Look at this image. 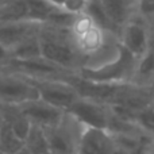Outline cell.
<instances>
[{
    "label": "cell",
    "instance_id": "obj_1",
    "mask_svg": "<svg viewBox=\"0 0 154 154\" xmlns=\"http://www.w3.org/2000/svg\"><path fill=\"white\" fill-rule=\"evenodd\" d=\"M38 38L42 58L72 73H77L82 68V58L73 46L68 29L43 24Z\"/></svg>",
    "mask_w": 154,
    "mask_h": 154
},
{
    "label": "cell",
    "instance_id": "obj_2",
    "mask_svg": "<svg viewBox=\"0 0 154 154\" xmlns=\"http://www.w3.org/2000/svg\"><path fill=\"white\" fill-rule=\"evenodd\" d=\"M137 58L128 53L122 45L119 46L116 56L109 61L93 68H81L77 72L81 79L97 84L123 85L131 84L135 70Z\"/></svg>",
    "mask_w": 154,
    "mask_h": 154
},
{
    "label": "cell",
    "instance_id": "obj_3",
    "mask_svg": "<svg viewBox=\"0 0 154 154\" xmlns=\"http://www.w3.org/2000/svg\"><path fill=\"white\" fill-rule=\"evenodd\" d=\"M82 126L72 115L65 112L58 125L43 128L49 152L54 154H76Z\"/></svg>",
    "mask_w": 154,
    "mask_h": 154
},
{
    "label": "cell",
    "instance_id": "obj_4",
    "mask_svg": "<svg viewBox=\"0 0 154 154\" xmlns=\"http://www.w3.org/2000/svg\"><path fill=\"white\" fill-rule=\"evenodd\" d=\"M27 79V77H26ZM38 92V97L48 104L66 111L80 97L79 92L65 80L60 79H27Z\"/></svg>",
    "mask_w": 154,
    "mask_h": 154
},
{
    "label": "cell",
    "instance_id": "obj_5",
    "mask_svg": "<svg viewBox=\"0 0 154 154\" xmlns=\"http://www.w3.org/2000/svg\"><path fill=\"white\" fill-rule=\"evenodd\" d=\"M34 99H39L38 92L26 77L0 70V104L2 106H19Z\"/></svg>",
    "mask_w": 154,
    "mask_h": 154
},
{
    "label": "cell",
    "instance_id": "obj_6",
    "mask_svg": "<svg viewBox=\"0 0 154 154\" xmlns=\"http://www.w3.org/2000/svg\"><path fill=\"white\" fill-rule=\"evenodd\" d=\"M65 112L72 115L85 127L103 128V130H107L108 127L109 108L101 101L80 96Z\"/></svg>",
    "mask_w": 154,
    "mask_h": 154
},
{
    "label": "cell",
    "instance_id": "obj_7",
    "mask_svg": "<svg viewBox=\"0 0 154 154\" xmlns=\"http://www.w3.org/2000/svg\"><path fill=\"white\" fill-rule=\"evenodd\" d=\"M149 22L134 15L127 23H125L119 32V43L131 53L137 60L147 51V34Z\"/></svg>",
    "mask_w": 154,
    "mask_h": 154
},
{
    "label": "cell",
    "instance_id": "obj_8",
    "mask_svg": "<svg viewBox=\"0 0 154 154\" xmlns=\"http://www.w3.org/2000/svg\"><path fill=\"white\" fill-rule=\"evenodd\" d=\"M16 108L31 125L38 126L41 128H48L58 125L65 114V111L50 106L41 99H34L22 103L16 106Z\"/></svg>",
    "mask_w": 154,
    "mask_h": 154
},
{
    "label": "cell",
    "instance_id": "obj_9",
    "mask_svg": "<svg viewBox=\"0 0 154 154\" xmlns=\"http://www.w3.org/2000/svg\"><path fill=\"white\" fill-rule=\"evenodd\" d=\"M115 147L112 134L103 128L84 127L76 154H111Z\"/></svg>",
    "mask_w": 154,
    "mask_h": 154
},
{
    "label": "cell",
    "instance_id": "obj_10",
    "mask_svg": "<svg viewBox=\"0 0 154 154\" xmlns=\"http://www.w3.org/2000/svg\"><path fill=\"white\" fill-rule=\"evenodd\" d=\"M42 27L43 24L29 20L0 24V45L10 51L24 39L32 35H38Z\"/></svg>",
    "mask_w": 154,
    "mask_h": 154
},
{
    "label": "cell",
    "instance_id": "obj_11",
    "mask_svg": "<svg viewBox=\"0 0 154 154\" xmlns=\"http://www.w3.org/2000/svg\"><path fill=\"white\" fill-rule=\"evenodd\" d=\"M99 3L107 18L119 30L135 14V0H99Z\"/></svg>",
    "mask_w": 154,
    "mask_h": 154
},
{
    "label": "cell",
    "instance_id": "obj_12",
    "mask_svg": "<svg viewBox=\"0 0 154 154\" xmlns=\"http://www.w3.org/2000/svg\"><path fill=\"white\" fill-rule=\"evenodd\" d=\"M154 79V54L145 53L137 60L135 70L131 84L138 87H147L149 82Z\"/></svg>",
    "mask_w": 154,
    "mask_h": 154
},
{
    "label": "cell",
    "instance_id": "obj_13",
    "mask_svg": "<svg viewBox=\"0 0 154 154\" xmlns=\"http://www.w3.org/2000/svg\"><path fill=\"white\" fill-rule=\"evenodd\" d=\"M27 20L26 0H12L0 4V24Z\"/></svg>",
    "mask_w": 154,
    "mask_h": 154
},
{
    "label": "cell",
    "instance_id": "obj_14",
    "mask_svg": "<svg viewBox=\"0 0 154 154\" xmlns=\"http://www.w3.org/2000/svg\"><path fill=\"white\" fill-rule=\"evenodd\" d=\"M8 54H10L8 58L12 60H32L41 57V46L38 35H32V37L24 39L23 42L11 49Z\"/></svg>",
    "mask_w": 154,
    "mask_h": 154
},
{
    "label": "cell",
    "instance_id": "obj_15",
    "mask_svg": "<svg viewBox=\"0 0 154 154\" xmlns=\"http://www.w3.org/2000/svg\"><path fill=\"white\" fill-rule=\"evenodd\" d=\"M27 4V20L34 23L46 24L56 10L51 4H49L46 0H26Z\"/></svg>",
    "mask_w": 154,
    "mask_h": 154
},
{
    "label": "cell",
    "instance_id": "obj_16",
    "mask_svg": "<svg viewBox=\"0 0 154 154\" xmlns=\"http://www.w3.org/2000/svg\"><path fill=\"white\" fill-rule=\"evenodd\" d=\"M23 141L14 134L11 126L0 118V150L5 154H14L23 147Z\"/></svg>",
    "mask_w": 154,
    "mask_h": 154
},
{
    "label": "cell",
    "instance_id": "obj_17",
    "mask_svg": "<svg viewBox=\"0 0 154 154\" xmlns=\"http://www.w3.org/2000/svg\"><path fill=\"white\" fill-rule=\"evenodd\" d=\"M23 143V146L26 147L30 154H45L49 152L48 141H46L43 128L38 127V126L31 125V128H30Z\"/></svg>",
    "mask_w": 154,
    "mask_h": 154
},
{
    "label": "cell",
    "instance_id": "obj_18",
    "mask_svg": "<svg viewBox=\"0 0 154 154\" xmlns=\"http://www.w3.org/2000/svg\"><path fill=\"white\" fill-rule=\"evenodd\" d=\"M135 14L141 19L153 23L154 22V0H135Z\"/></svg>",
    "mask_w": 154,
    "mask_h": 154
},
{
    "label": "cell",
    "instance_id": "obj_19",
    "mask_svg": "<svg viewBox=\"0 0 154 154\" xmlns=\"http://www.w3.org/2000/svg\"><path fill=\"white\" fill-rule=\"evenodd\" d=\"M88 4H89V0H65L61 10L70 14V15L76 16V15L85 14Z\"/></svg>",
    "mask_w": 154,
    "mask_h": 154
},
{
    "label": "cell",
    "instance_id": "obj_20",
    "mask_svg": "<svg viewBox=\"0 0 154 154\" xmlns=\"http://www.w3.org/2000/svg\"><path fill=\"white\" fill-rule=\"evenodd\" d=\"M147 53L154 54V22L149 24V34H147Z\"/></svg>",
    "mask_w": 154,
    "mask_h": 154
},
{
    "label": "cell",
    "instance_id": "obj_21",
    "mask_svg": "<svg viewBox=\"0 0 154 154\" xmlns=\"http://www.w3.org/2000/svg\"><path fill=\"white\" fill-rule=\"evenodd\" d=\"M8 56H10V54H8V50H7L5 48H3L2 45H0V65H2L4 61H7V60H8Z\"/></svg>",
    "mask_w": 154,
    "mask_h": 154
},
{
    "label": "cell",
    "instance_id": "obj_22",
    "mask_svg": "<svg viewBox=\"0 0 154 154\" xmlns=\"http://www.w3.org/2000/svg\"><path fill=\"white\" fill-rule=\"evenodd\" d=\"M46 2H48L49 4H51L53 7L60 8V10H61L62 5H64V2H65V0H46Z\"/></svg>",
    "mask_w": 154,
    "mask_h": 154
},
{
    "label": "cell",
    "instance_id": "obj_23",
    "mask_svg": "<svg viewBox=\"0 0 154 154\" xmlns=\"http://www.w3.org/2000/svg\"><path fill=\"white\" fill-rule=\"evenodd\" d=\"M111 154H130V153H128L127 150H125L123 147L116 146V145H115V147H114V150H112Z\"/></svg>",
    "mask_w": 154,
    "mask_h": 154
},
{
    "label": "cell",
    "instance_id": "obj_24",
    "mask_svg": "<svg viewBox=\"0 0 154 154\" xmlns=\"http://www.w3.org/2000/svg\"><path fill=\"white\" fill-rule=\"evenodd\" d=\"M146 88H147V91H149L150 96H152V99H153V101H154V79L149 82V85H147Z\"/></svg>",
    "mask_w": 154,
    "mask_h": 154
},
{
    "label": "cell",
    "instance_id": "obj_25",
    "mask_svg": "<svg viewBox=\"0 0 154 154\" xmlns=\"http://www.w3.org/2000/svg\"><path fill=\"white\" fill-rule=\"evenodd\" d=\"M14 154H30L29 152H27V149H26V147H22V149L20 150H18V152H16V153H14Z\"/></svg>",
    "mask_w": 154,
    "mask_h": 154
},
{
    "label": "cell",
    "instance_id": "obj_26",
    "mask_svg": "<svg viewBox=\"0 0 154 154\" xmlns=\"http://www.w3.org/2000/svg\"><path fill=\"white\" fill-rule=\"evenodd\" d=\"M8 2H12V0H0V4H4V3H8Z\"/></svg>",
    "mask_w": 154,
    "mask_h": 154
},
{
    "label": "cell",
    "instance_id": "obj_27",
    "mask_svg": "<svg viewBox=\"0 0 154 154\" xmlns=\"http://www.w3.org/2000/svg\"><path fill=\"white\" fill-rule=\"evenodd\" d=\"M141 154H152V153H150V152H147V150H146V152H143V153H141Z\"/></svg>",
    "mask_w": 154,
    "mask_h": 154
},
{
    "label": "cell",
    "instance_id": "obj_28",
    "mask_svg": "<svg viewBox=\"0 0 154 154\" xmlns=\"http://www.w3.org/2000/svg\"><path fill=\"white\" fill-rule=\"evenodd\" d=\"M45 154H54V153H51V152H48V153H45Z\"/></svg>",
    "mask_w": 154,
    "mask_h": 154
},
{
    "label": "cell",
    "instance_id": "obj_29",
    "mask_svg": "<svg viewBox=\"0 0 154 154\" xmlns=\"http://www.w3.org/2000/svg\"><path fill=\"white\" fill-rule=\"evenodd\" d=\"M0 154H5V153H3V152H2V150H0Z\"/></svg>",
    "mask_w": 154,
    "mask_h": 154
}]
</instances>
